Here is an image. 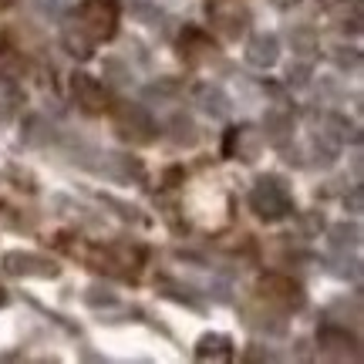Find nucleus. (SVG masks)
Segmentation results:
<instances>
[{
  "label": "nucleus",
  "instance_id": "nucleus-1",
  "mask_svg": "<svg viewBox=\"0 0 364 364\" xmlns=\"http://www.w3.org/2000/svg\"><path fill=\"white\" fill-rule=\"evenodd\" d=\"M81 27L88 31L91 41H108L118 31V14L122 0H81Z\"/></svg>",
  "mask_w": 364,
  "mask_h": 364
},
{
  "label": "nucleus",
  "instance_id": "nucleus-2",
  "mask_svg": "<svg viewBox=\"0 0 364 364\" xmlns=\"http://www.w3.org/2000/svg\"><path fill=\"white\" fill-rule=\"evenodd\" d=\"M250 206H253L257 216H263V220L273 223V220H284L287 213H290V196H287V189L277 179H263V182L253 186Z\"/></svg>",
  "mask_w": 364,
  "mask_h": 364
},
{
  "label": "nucleus",
  "instance_id": "nucleus-3",
  "mask_svg": "<svg viewBox=\"0 0 364 364\" xmlns=\"http://www.w3.org/2000/svg\"><path fill=\"white\" fill-rule=\"evenodd\" d=\"M277 58H280V41L273 38V34H257V38H250L247 44V61L257 68H273L277 65Z\"/></svg>",
  "mask_w": 364,
  "mask_h": 364
},
{
  "label": "nucleus",
  "instance_id": "nucleus-4",
  "mask_svg": "<svg viewBox=\"0 0 364 364\" xmlns=\"http://www.w3.org/2000/svg\"><path fill=\"white\" fill-rule=\"evenodd\" d=\"M71 85H75V98H78V105L85 112H102L105 108V91L91 75H75Z\"/></svg>",
  "mask_w": 364,
  "mask_h": 364
},
{
  "label": "nucleus",
  "instance_id": "nucleus-5",
  "mask_svg": "<svg viewBox=\"0 0 364 364\" xmlns=\"http://www.w3.org/2000/svg\"><path fill=\"white\" fill-rule=\"evenodd\" d=\"M230 348H233V341L226 338V334H206V338H199V344H196V358H199V361H209V358L226 361V358L233 354Z\"/></svg>",
  "mask_w": 364,
  "mask_h": 364
},
{
  "label": "nucleus",
  "instance_id": "nucleus-6",
  "mask_svg": "<svg viewBox=\"0 0 364 364\" xmlns=\"http://www.w3.org/2000/svg\"><path fill=\"white\" fill-rule=\"evenodd\" d=\"M263 290L270 294L273 300H287V304H294L300 297V287L294 280H287V277H263Z\"/></svg>",
  "mask_w": 364,
  "mask_h": 364
},
{
  "label": "nucleus",
  "instance_id": "nucleus-7",
  "mask_svg": "<svg viewBox=\"0 0 364 364\" xmlns=\"http://www.w3.org/2000/svg\"><path fill=\"white\" fill-rule=\"evenodd\" d=\"M4 263H7V270H11V273H38L34 267H44V270L58 273V267H54V263L41 260V257H31V253H7V257H4Z\"/></svg>",
  "mask_w": 364,
  "mask_h": 364
},
{
  "label": "nucleus",
  "instance_id": "nucleus-8",
  "mask_svg": "<svg viewBox=\"0 0 364 364\" xmlns=\"http://www.w3.org/2000/svg\"><path fill=\"white\" fill-rule=\"evenodd\" d=\"M4 304H7V290L0 287V307H4Z\"/></svg>",
  "mask_w": 364,
  "mask_h": 364
},
{
  "label": "nucleus",
  "instance_id": "nucleus-9",
  "mask_svg": "<svg viewBox=\"0 0 364 364\" xmlns=\"http://www.w3.org/2000/svg\"><path fill=\"white\" fill-rule=\"evenodd\" d=\"M0 4H4V0H0Z\"/></svg>",
  "mask_w": 364,
  "mask_h": 364
}]
</instances>
